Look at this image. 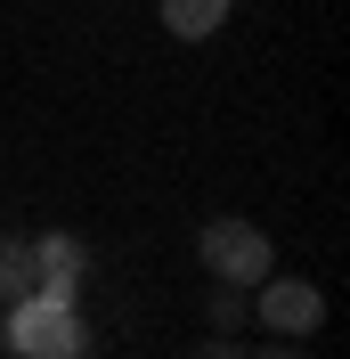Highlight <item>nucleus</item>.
I'll use <instances>...</instances> for the list:
<instances>
[{"instance_id": "423d86ee", "label": "nucleus", "mask_w": 350, "mask_h": 359, "mask_svg": "<svg viewBox=\"0 0 350 359\" xmlns=\"http://www.w3.org/2000/svg\"><path fill=\"white\" fill-rule=\"evenodd\" d=\"M33 294V237H0V311Z\"/></svg>"}, {"instance_id": "0eeeda50", "label": "nucleus", "mask_w": 350, "mask_h": 359, "mask_svg": "<svg viewBox=\"0 0 350 359\" xmlns=\"http://www.w3.org/2000/svg\"><path fill=\"white\" fill-rule=\"evenodd\" d=\"M253 327V294L244 286H212V335H244Z\"/></svg>"}, {"instance_id": "20e7f679", "label": "nucleus", "mask_w": 350, "mask_h": 359, "mask_svg": "<svg viewBox=\"0 0 350 359\" xmlns=\"http://www.w3.org/2000/svg\"><path fill=\"white\" fill-rule=\"evenodd\" d=\"M82 278H90V253H82V237L49 229L41 245H33V294H49V302H82Z\"/></svg>"}, {"instance_id": "9d476101", "label": "nucleus", "mask_w": 350, "mask_h": 359, "mask_svg": "<svg viewBox=\"0 0 350 359\" xmlns=\"http://www.w3.org/2000/svg\"><path fill=\"white\" fill-rule=\"evenodd\" d=\"M0 359H8V343H0Z\"/></svg>"}, {"instance_id": "f257e3e1", "label": "nucleus", "mask_w": 350, "mask_h": 359, "mask_svg": "<svg viewBox=\"0 0 350 359\" xmlns=\"http://www.w3.org/2000/svg\"><path fill=\"white\" fill-rule=\"evenodd\" d=\"M0 343H8V359H90V327H82V311H74V302H49V294L8 302Z\"/></svg>"}, {"instance_id": "1a4fd4ad", "label": "nucleus", "mask_w": 350, "mask_h": 359, "mask_svg": "<svg viewBox=\"0 0 350 359\" xmlns=\"http://www.w3.org/2000/svg\"><path fill=\"white\" fill-rule=\"evenodd\" d=\"M188 359H244V351H237V335H212V343H196Z\"/></svg>"}, {"instance_id": "6e6552de", "label": "nucleus", "mask_w": 350, "mask_h": 359, "mask_svg": "<svg viewBox=\"0 0 350 359\" xmlns=\"http://www.w3.org/2000/svg\"><path fill=\"white\" fill-rule=\"evenodd\" d=\"M244 359H309V343H293V335H277V343H261V351H244Z\"/></svg>"}, {"instance_id": "39448f33", "label": "nucleus", "mask_w": 350, "mask_h": 359, "mask_svg": "<svg viewBox=\"0 0 350 359\" xmlns=\"http://www.w3.org/2000/svg\"><path fill=\"white\" fill-rule=\"evenodd\" d=\"M228 8H237V0H163L155 17L172 25V41H204V33H220V25H228Z\"/></svg>"}, {"instance_id": "7ed1b4c3", "label": "nucleus", "mask_w": 350, "mask_h": 359, "mask_svg": "<svg viewBox=\"0 0 350 359\" xmlns=\"http://www.w3.org/2000/svg\"><path fill=\"white\" fill-rule=\"evenodd\" d=\"M253 318H261L269 335L309 343L318 327H326V294L309 286V278H261V294H253Z\"/></svg>"}, {"instance_id": "f03ea898", "label": "nucleus", "mask_w": 350, "mask_h": 359, "mask_svg": "<svg viewBox=\"0 0 350 359\" xmlns=\"http://www.w3.org/2000/svg\"><path fill=\"white\" fill-rule=\"evenodd\" d=\"M196 253H204V269H212L220 286H261L269 269H277V245H269V237H261L253 221H237V212H220V221H204Z\"/></svg>"}]
</instances>
